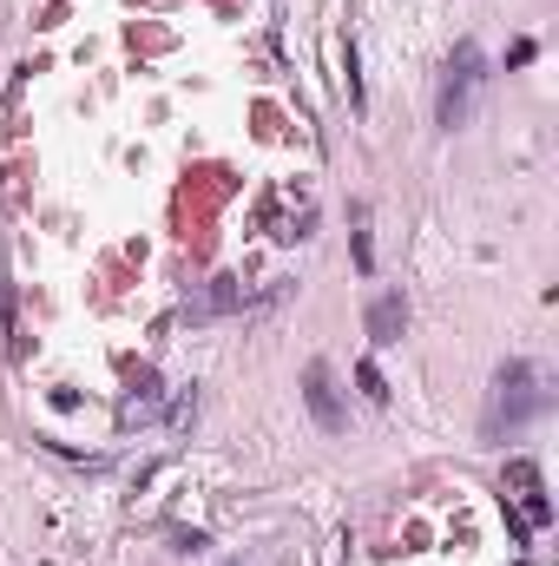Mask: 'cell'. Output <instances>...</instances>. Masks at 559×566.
Listing matches in <instances>:
<instances>
[{
	"instance_id": "cell-1",
	"label": "cell",
	"mask_w": 559,
	"mask_h": 566,
	"mask_svg": "<svg viewBox=\"0 0 559 566\" xmlns=\"http://www.w3.org/2000/svg\"><path fill=\"white\" fill-rule=\"evenodd\" d=\"M481 86H487V53L474 40H461L447 53V66H441V86H434V126L441 133H461L467 113H474V99H481Z\"/></svg>"
},
{
	"instance_id": "cell-2",
	"label": "cell",
	"mask_w": 559,
	"mask_h": 566,
	"mask_svg": "<svg viewBox=\"0 0 559 566\" xmlns=\"http://www.w3.org/2000/svg\"><path fill=\"white\" fill-rule=\"evenodd\" d=\"M540 409H547L540 369H534V363H500V376H494V396H487V434L500 441V434L527 428Z\"/></svg>"
},
{
	"instance_id": "cell-3",
	"label": "cell",
	"mask_w": 559,
	"mask_h": 566,
	"mask_svg": "<svg viewBox=\"0 0 559 566\" xmlns=\"http://www.w3.org/2000/svg\"><path fill=\"white\" fill-rule=\"evenodd\" d=\"M500 488H507V501L520 507V527H547V521H553V501H547V481H540V461H527V454H514V461H507V474H500Z\"/></svg>"
},
{
	"instance_id": "cell-4",
	"label": "cell",
	"mask_w": 559,
	"mask_h": 566,
	"mask_svg": "<svg viewBox=\"0 0 559 566\" xmlns=\"http://www.w3.org/2000/svg\"><path fill=\"white\" fill-rule=\"evenodd\" d=\"M303 402H309V422L323 428V434H342L349 428V409H342V389H336L329 363H309L303 369Z\"/></svg>"
},
{
	"instance_id": "cell-5",
	"label": "cell",
	"mask_w": 559,
	"mask_h": 566,
	"mask_svg": "<svg viewBox=\"0 0 559 566\" xmlns=\"http://www.w3.org/2000/svg\"><path fill=\"white\" fill-rule=\"evenodd\" d=\"M362 329H369V343H376V349L402 343V329H409V296H402V290L376 296V303H369V316H362Z\"/></svg>"
},
{
	"instance_id": "cell-6",
	"label": "cell",
	"mask_w": 559,
	"mask_h": 566,
	"mask_svg": "<svg viewBox=\"0 0 559 566\" xmlns=\"http://www.w3.org/2000/svg\"><path fill=\"white\" fill-rule=\"evenodd\" d=\"M133 389H139V396L126 402V422H133V416H151V409H158V376H139Z\"/></svg>"
},
{
	"instance_id": "cell-7",
	"label": "cell",
	"mask_w": 559,
	"mask_h": 566,
	"mask_svg": "<svg viewBox=\"0 0 559 566\" xmlns=\"http://www.w3.org/2000/svg\"><path fill=\"white\" fill-rule=\"evenodd\" d=\"M356 382H362V396H369V402H389V382H382V369H376V363H362V369H356Z\"/></svg>"
},
{
	"instance_id": "cell-8",
	"label": "cell",
	"mask_w": 559,
	"mask_h": 566,
	"mask_svg": "<svg viewBox=\"0 0 559 566\" xmlns=\"http://www.w3.org/2000/svg\"><path fill=\"white\" fill-rule=\"evenodd\" d=\"M0 283H7V264H0Z\"/></svg>"
}]
</instances>
